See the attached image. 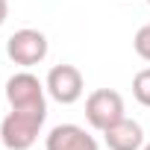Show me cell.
<instances>
[{"instance_id": "obj_1", "label": "cell", "mask_w": 150, "mask_h": 150, "mask_svg": "<svg viewBox=\"0 0 150 150\" xmlns=\"http://www.w3.org/2000/svg\"><path fill=\"white\" fill-rule=\"evenodd\" d=\"M47 112H35V109H12L3 124H0V141L9 150H30L44 127Z\"/></svg>"}, {"instance_id": "obj_2", "label": "cell", "mask_w": 150, "mask_h": 150, "mask_svg": "<svg viewBox=\"0 0 150 150\" xmlns=\"http://www.w3.org/2000/svg\"><path fill=\"white\" fill-rule=\"evenodd\" d=\"M6 100L12 109H35L47 112V88L30 71H18L6 80Z\"/></svg>"}, {"instance_id": "obj_3", "label": "cell", "mask_w": 150, "mask_h": 150, "mask_svg": "<svg viewBox=\"0 0 150 150\" xmlns=\"http://www.w3.org/2000/svg\"><path fill=\"white\" fill-rule=\"evenodd\" d=\"M47 50H50L47 35L41 30H33V27H24V30L12 33L9 41H6V56L21 68H33V65L44 62Z\"/></svg>"}, {"instance_id": "obj_4", "label": "cell", "mask_w": 150, "mask_h": 150, "mask_svg": "<svg viewBox=\"0 0 150 150\" xmlns=\"http://www.w3.org/2000/svg\"><path fill=\"white\" fill-rule=\"evenodd\" d=\"M124 118V97L112 88H97L86 97V121L94 129H109L115 121Z\"/></svg>"}, {"instance_id": "obj_5", "label": "cell", "mask_w": 150, "mask_h": 150, "mask_svg": "<svg viewBox=\"0 0 150 150\" xmlns=\"http://www.w3.org/2000/svg\"><path fill=\"white\" fill-rule=\"evenodd\" d=\"M44 88H47V94H50L56 103L71 106V103H77V100L83 97L86 83H83L80 68H74V65H56V68H50V74H47Z\"/></svg>"}, {"instance_id": "obj_6", "label": "cell", "mask_w": 150, "mask_h": 150, "mask_svg": "<svg viewBox=\"0 0 150 150\" xmlns=\"http://www.w3.org/2000/svg\"><path fill=\"white\" fill-rule=\"evenodd\" d=\"M44 150H100L97 138L86 132L80 124H59L47 132Z\"/></svg>"}, {"instance_id": "obj_7", "label": "cell", "mask_w": 150, "mask_h": 150, "mask_svg": "<svg viewBox=\"0 0 150 150\" xmlns=\"http://www.w3.org/2000/svg\"><path fill=\"white\" fill-rule=\"evenodd\" d=\"M103 141H106L109 150H141L144 147V129H141L138 121L124 115L109 129H103Z\"/></svg>"}, {"instance_id": "obj_8", "label": "cell", "mask_w": 150, "mask_h": 150, "mask_svg": "<svg viewBox=\"0 0 150 150\" xmlns=\"http://www.w3.org/2000/svg\"><path fill=\"white\" fill-rule=\"evenodd\" d=\"M132 97L150 109V68H141L132 77Z\"/></svg>"}, {"instance_id": "obj_9", "label": "cell", "mask_w": 150, "mask_h": 150, "mask_svg": "<svg viewBox=\"0 0 150 150\" xmlns=\"http://www.w3.org/2000/svg\"><path fill=\"white\" fill-rule=\"evenodd\" d=\"M132 50H135L144 62H150V24L138 27V33H135V38H132Z\"/></svg>"}, {"instance_id": "obj_10", "label": "cell", "mask_w": 150, "mask_h": 150, "mask_svg": "<svg viewBox=\"0 0 150 150\" xmlns=\"http://www.w3.org/2000/svg\"><path fill=\"white\" fill-rule=\"evenodd\" d=\"M6 18H9V0H0V27L6 24Z\"/></svg>"}, {"instance_id": "obj_11", "label": "cell", "mask_w": 150, "mask_h": 150, "mask_svg": "<svg viewBox=\"0 0 150 150\" xmlns=\"http://www.w3.org/2000/svg\"><path fill=\"white\" fill-rule=\"evenodd\" d=\"M141 150H150V144H144V147H141Z\"/></svg>"}, {"instance_id": "obj_12", "label": "cell", "mask_w": 150, "mask_h": 150, "mask_svg": "<svg viewBox=\"0 0 150 150\" xmlns=\"http://www.w3.org/2000/svg\"><path fill=\"white\" fill-rule=\"evenodd\" d=\"M147 3H150V0H147Z\"/></svg>"}]
</instances>
